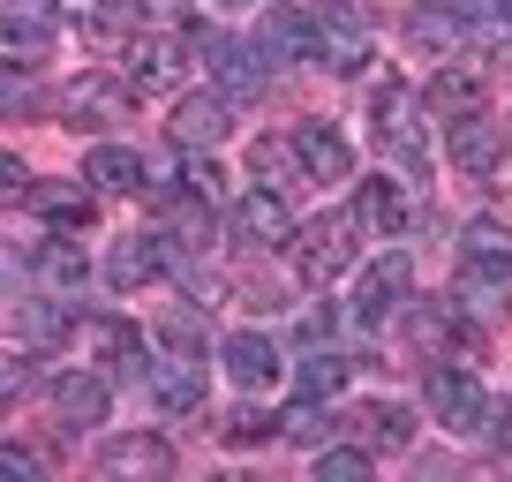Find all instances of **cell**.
Wrapping results in <instances>:
<instances>
[{"mask_svg":"<svg viewBox=\"0 0 512 482\" xmlns=\"http://www.w3.org/2000/svg\"><path fill=\"white\" fill-rule=\"evenodd\" d=\"M452 294H460L475 317H505V294H512V234L497 219H467Z\"/></svg>","mask_w":512,"mask_h":482,"instance_id":"cell-1","label":"cell"},{"mask_svg":"<svg viewBox=\"0 0 512 482\" xmlns=\"http://www.w3.org/2000/svg\"><path fill=\"white\" fill-rule=\"evenodd\" d=\"M422 113H430V106H422L407 83H384V91L369 98V136H377L384 166L407 174V181L430 174V121H422Z\"/></svg>","mask_w":512,"mask_h":482,"instance_id":"cell-2","label":"cell"},{"mask_svg":"<svg viewBox=\"0 0 512 482\" xmlns=\"http://www.w3.org/2000/svg\"><path fill=\"white\" fill-rule=\"evenodd\" d=\"M354 234H369L362 211H324V219H309L302 234H294V272H302L309 287H332V279L362 257V241H354Z\"/></svg>","mask_w":512,"mask_h":482,"instance_id":"cell-3","label":"cell"},{"mask_svg":"<svg viewBox=\"0 0 512 482\" xmlns=\"http://www.w3.org/2000/svg\"><path fill=\"white\" fill-rule=\"evenodd\" d=\"M422 400H430V415L445 422L452 437H490L497 400L475 385V370H467V362H437V370L422 377Z\"/></svg>","mask_w":512,"mask_h":482,"instance_id":"cell-4","label":"cell"},{"mask_svg":"<svg viewBox=\"0 0 512 482\" xmlns=\"http://www.w3.org/2000/svg\"><path fill=\"white\" fill-rule=\"evenodd\" d=\"M309 16H317V61L332 76H362L369 46H377V23H369L362 0H317Z\"/></svg>","mask_w":512,"mask_h":482,"instance_id":"cell-5","label":"cell"},{"mask_svg":"<svg viewBox=\"0 0 512 482\" xmlns=\"http://www.w3.org/2000/svg\"><path fill=\"white\" fill-rule=\"evenodd\" d=\"M189 31H136L128 38V83L136 91H181V76H189Z\"/></svg>","mask_w":512,"mask_h":482,"instance_id":"cell-6","label":"cell"},{"mask_svg":"<svg viewBox=\"0 0 512 482\" xmlns=\"http://www.w3.org/2000/svg\"><path fill=\"white\" fill-rule=\"evenodd\" d=\"M407 294H415V264L392 249V257H377V264L362 272V287H354V309H347V317L362 324V332H384V324L407 309Z\"/></svg>","mask_w":512,"mask_h":482,"instance_id":"cell-7","label":"cell"},{"mask_svg":"<svg viewBox=\"0 0 512 482\" xmlns=\"http://www.w3.org/2000/svg\"><path fill=\"white\" fill-rule=\"evenodd\" d=\"M204 68H211V83H219L234 106L264 98V76H272V61H264V46H256V38H219V31L204 38Z\"/></svg>","mask_w":512,"mask_h":482,"instance_id":"cell-8","label":"cell"},{"mask_svg":"<svg viewBox=\"0 0 512 482\" xmlns=\"http://www.w3.org/2000/svg\"><path fill=\"white\" fill-rule=\"evenodd\" d=\"M226 226H234V241H249V249H287V241L302 234L294 211H287V189H264V181L226 211Z\"/></svg>","mask_w":512,"mask_h":482,"instance_id":"cell-9","label":"cell"},{"mask_svg":"<svg viewBox=\"0 0 512 482\" xmlns=\"http://www.w3.org/2000/svg\"><path fill=\"white\" fill-rule=\"evenodd\" d=\"M128 106H136V83H113V76H76L61 91V113L68 121H91V129H113V121H128Z\"/></svg>","mask_w":512,"mask_h":482,"instance_id":"cell-10","label":"cell"},{"mask_svg":"<svg viewBox=\"0 0 512 482\" xmlns=\"http://www.w3.org/2000/svg\"><path fill=\"white\" fill-rule=\"evenodd\" d=\"M144 385L159 415H196L204 407V354H166V362L144 370Z\"/></svg>","mask_w":512,"mask_h":482,"instance_id":"cell-11","label":"cell"},{"mask_svg":"<svg viewBox=\"0 0 512 482\" xmlns=\"http://www.w3.org/2000/svg\"><path fill=\"white\" fill-rule=\"evenodd\" d=\"M445 151H452L460 174H490V166L505 159V121H497L490 106L467 113V121H445Z\"/></svg>","mask_w":512,"mask_h":482,"instance_id":"cell-12","label":"cell"},{"mask_svg":"<svg viewBox=\"0 0 512 482\" xmlns=\"http://www.w3.org/2000/svg\"><path fill=\"white\" fill-rule=\"evenodd\" d=\"M354 211H362V226L377 241H400L407 226H415V196H407V174L392 181V174H377V181H362L354 189Z\"/></svg>","mask_w":512,"mask_h":482,"instance_id":"cell-13","label":"cell"},{"mask_svg":"<svg viewBox=\"0 0 512 482\" xmlns=\"http://www.w3.org/2000/svg\"><path fill=\"white\" fill-rule=\"evenodd\" d=\"M422 106H430V121H467V113L490 106V83H482V68L445 61V68L430 76V91H422Z\"/></svg>","mask_w":512,"mask_h":482,"instance_id":"cell-14","label":"cell"},{"mask_svg":"<svg viewBox=\"0 0 512 482\" xmlns=\"http://www.w3.org/2000/svg\"><path fill=\"white\" fill-rule=\"evenodd\" d=\"M467 317H475V309H467L460 294H452L445 309H437V302H422V309H415V339H422L430 354L445 347V354H460V362H475V354H482V332H475Z\"/></svg>","mask_w":512,"mask_h":482,"instance_id":"cell-15","label":"cell"},{"mask_svg":"<svg viewBox=\"0 0 512 482\" xmlns=\"http://www.w3.org/2000/svg\"><path fill=\"white\" fill-rule=\"evenodd\" d=\"M98 467H106L113 482H159V475H174V445L166 437H113L106 452H98Z\"/></svg>","mask_w":512,"mask_h":482,"instance_id":"cell-16","label":"cell"},{"mask_svg":"<svg viewBox=\"0 0 512 482\" xmlns=\"http://www.w3.org/2000/svg\"><path fill=\"white\" fill-rule=\"evenodd\" d=\"M256 46H264V61H317V16L309 8H264Z\"/></svg>","mask_w":512,"mask_h":482,"instance_id":"cell-17","label":"cell"},{"mask_svg":"<svg viewBox=\"0 0 512 482\" xmlns=\"http://www.w3.org/2000/svg\"><path fill=\"white\" fill-rule=\"evenodd\" d=\"M219 362H226V377H234L241 392H272L279 385V370H287V362H279V347L264 332H234L219 347Z\"/></svg>","mask_w":512,"mask_h":482,"instance_id":"cell-18","label":"cell"},{"mask_svg":"<svg viewBox=\"0 0 512 482\" xmlns=\"http://www.w3.org/2000/svg\"><path fill=\"white\" fill-rule=\"evenodd\" d=\"M226 113H234V98H226V91H189V98L174 106V121H166V129H174L181 151H196V144H219V136L234 129Z\"/></svg>","mask_w":512,"mask_h":482,"instance_id":"cell-19","label":"cell"},{"mask_svg":"<svg viewBox=\"0 0 512 482\" xmlns=\"http://www.w3.org/2000/svg\"><path fill=\"white\" fill-rule=\"evenodd\" d=\"M106 407H113V385H106V377H91V370L53 377V415H61L68 430H98V422H106Z\"/></svg>","mask_w":512,"mask_h":482,"instance_id":"cell-20","label":"cell"},{"mask_svg":"<svg viewBox=\"0 0 512 482\" xmlns=\"http://www.w3.org/2000/svg\"><path fill=\"white\" fill-rule=\"evenodd\" d=\"M294 144H302L309 181H347L354 174V151H347V136H339L332 121H294Z\"/></svg>","mask_w":512,"mask_h":482,"instance_id":"cell-21","label":"cell"},{"mask_svg":"<svg viewBox=\"0 0 512 482\" xmlns=\"http://www.w3.org/2000/svg\"><path fill=\"white\" fill-rule=\"evenodd\" d=\"M166 234H128L121 249H113V264H106V279L113 287H151V279H166Z\"/></svg>","mask_w":512,"mask_h":482,"instance_id":"cell-22","label":"cell"},{"mask_svg":"<svg viewBox=\"0 0 512 482\" xmlns=\"http://www.w3.org/2000/svg\"><path fill=\"white\" fill-rule=\"evenodd\" d=\"M249 174L264 181V189H294V181H309L302 144H294V136H256V144H249Z\"/></svg>","mask_w":512,"mask_h":482,"instance_id":"cell-23","label":"cell"},{"mask_svg":"<svg viewBox=\"0 0 512 482\" xmlns=\"http://www.w3.org/2000/svg\"><path fill=\"white\" fill-rule=\"evenodd\" d=\"M83 181H91L98 196H128V189H144V159L128 144H98L91 159H83Z\"/></svg>","mask_w":512,"mask_h":482,"instance_id":"cell-24","label":"cell"},{"mask_svg":"<svg viewBox=\"0 0 512 482\" xmlns=\"http://www.w3.org/2000/svg\"><path fill=\"white\" fill-rule=\"evenodd\" d=\"M407 31H415V46H422V53H437V61H445V53H460V46H467V31H475V23H467L460 8L445 0V8H415V16H407Z\"/></svg>","mask_w":512,"mask_h":482,"instance_id":"cell-25","label":"cell"},{"mask_svg":"<svg viewBox=\"0 0 512 482\" xmlns=\"http://www.w3.org/2000/svg\"><path fill=\"white\" fill-rule=\"evenodd\" d=\"M53 23H61V8H53V0H8V61L38 53V46L53 38Z\"/></svg>","mask_w":512,"mask_h":482,"instance_id":"cell-26","label":"cell"},{"mask_svg":"<svg viewBox=\"0 0 512 482\" xmlns=\"http://www.w3.org/2000/svg\"><path fill=\"white\" fill-rule=\"evenodd\" d=\"M23 204H31V219H46V226H61V234H83V226H91V189H31L23 196Z\"/></svg>","mask_w":512,"mask_h":482,"instance_id":"cell-27","label":"cell"},{"mask_svg":"<svg viewBox=\"0 0 512 482\" xmlns=\"http://www.w3.org/2000/svg\"><path fill=\"white\" fill-rule=\"evenodd\" d=\"M38 279H46V287H83V279H91V257H83V234H61V241H46V249H38Z\"/></svg>","mask_w":512,"mask_h":482,"instance_id":"cell-28","label":"cell"},{"mask_svg":"<svg viewBox=\"0 0 512 482\" xmlns=\"http://www.w3.org/2000/svg\"><path fill=\"white\" fill-rule=\"evenodd\" d=\"M347 370H354L347 354L317 347V354L302 362V370H294V377H302V400H339V392H347Z\"/></svg>","mask_w":512,"mask_h":482,"instance_id":"cell-29","label":"cell"},{"mask_svg":"<svg viewBox=\"0 0 512 482\" xmlns=\"http://www.w3.org/2000/svg\"><path fill=\"white\" fill-rule=\"evenodd\" d=\"M8 324H16V339H31V347H46V339L68 332V317H61V309H46V302H16V317H8Z\"/></svg>","mask_w":512,"mask_h":482,"instance_id":"cell-30","label":"cell"},{"mask_svg":"<svg viewBox=\"0 0 512 482\" xmlns=\"http://www.w3.org/2000/svg\"><path fill=\"white\" fill-rule=\"evenodd\" d=\"M279 422H287V437H294V445H324V437L339 430V422L324 415V400H302V407H287Z\"/></svg>","mask_w":512,"mask_h":482,"instance_id":"cell-31","label":"cell"},{"mask_svg":"<svg viewBox=\"0 0 512 482\" xmlns=\"http://www.w3.org/2000/svg\"><path fill=\"white\" fill-rule=\"evenodd\" d=\"M354 430H369L377 445H407V437H415V422H407V407H362V415H354Z\"/></svg>","mask_w":512,"mask_h":482,"instance_id":"cell-32","label":"cell"},{"mask_svg":"<svg viewBox=\"0 0 512 482\" xmlns=\"http://www.w3.org/2000/svg\"><path fill=\"white\" fill-rule=\"evenodd\" d=\"M369 475V452L354 445H317V482H362Z\"/></svg>","mask_w":512,"mask_h":482,"instance_id":"cell-33","label":"cell"},{"mask_svg":"<svg viewBox=\"0 0 512 482\" xmlns=\"http://www.w3.org/2000/svg\"><path fill=\"white\" fill-rule=\"evenodd\" d=\"M279 430H287V422L256 415V407H234V415H226V445H264V437H279Z\"/></svg>","mask_w":512,"mask_h":482,"instance_id":"cell-34","label":"cell"},{"mask_svg":"<svg viewBox=\"0 0 512 482\" xmlns=\"http://www.w3.org/2000/svg\"><path fill=\"white\" fill-rule=\"evenodd\" d=\"M181 181H189V189H204L211 204H219V181H226V174H219L211 159H196V151H189V159H181Z\"/></svg>","mask_w":512,"mask_h":482,"instance_id":"cell-35","label":"cell"},{"mask_svg":"<svg viewBox=\"0 0 512 482\" xmlns=\"http://www.w3.org/2000/svg\"><path fill=\"white\" fill-rule=\"evenodd\" d=\"M452 8H460V16L475 23V31H497V23H505V8H512V0H452Z\"/></svg>","mask_w":512,"mask_h":482,"instance_id":"cell-36","label":"cell"},{"mask_svg":"<svg viewBox=\"0 0 512 482\" xmlns=\"http://www.w3.org/2000/svg\"><path fill=\"white\" fill-rule=\"evenodd\" d=\"M0 475H8V482H38V452H23V445H0Z\"/></svg>","mask_w":512,"mask_h":482,"instance_id":"cell-37","label":"cell"}]
</instances>
